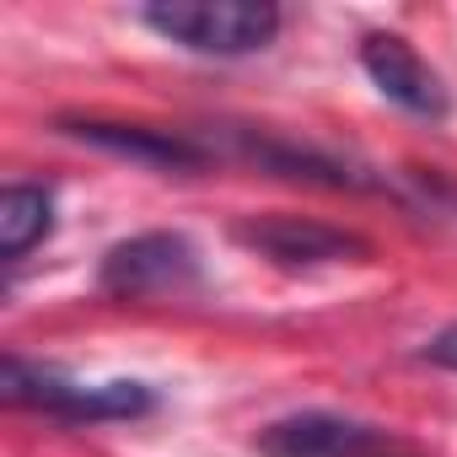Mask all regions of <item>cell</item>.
<instances>
[{"label": "cell", "mask_w": 457, "mask_h": 457, "mask_svg": "<svg viewBox=\"0 0 457 457\" xmlns=\"http://www.w3.org/2000/svg\"><path fill=\"white\" fill-rule=\"evenodd\" d=\"M0 398L12 409H38L65 425H103V420H140L156 409V393L145 382H71L60 371H44L22 355L0 361Z\"/></svg>", "instance_id": "obj_1"}, {"label": "cell", "mask_w": 457, "mask_h": 457, "mask_svg": "<svg viewBox=\"0 0 457 457\" xmlns=\"http://www.w3.org/2000/svg\"><path fill=\"white\" fill-rule=\"evenodd\" d=\"M140 22L194 54H259L280 33V12L270 0H156L140 12Z\"/></svg>", "instance_id": "obj_2"}, {"label": "cell", "mask_w": 457, "mask_h": 457, "mask_svg": "<svg viewBox=\"0 0 457 457\" xmlns=\"http://www.w3.org/2000/svg\"><path fill=\"white\" fill-rule=\"evenodd\" d=\"M199 248L183 232H140L103 253L97 291L119 302H151V296H183L199 286Z\"/></svg>", "instance_id": "obj_3"}, {"label": "cell", "mask_w": 457, "mask_h": 457, "mask_svg": "<svg viewBox=\"0 0 457 457\" xmlns=\"http://www.w3.org/2000/svg\"><path fill=\"white\" fill-rule=\"evenodd\" d=\"M243 248L286 264V270H312V264H355L371 253L366 237L355 232H339V226H323V220H307V215H248L237 220L232 232Z\"/></svg>", "instance_id": "obj_4"}, {"label": "cell", "mask_w": 457, "mask_h": 457, "mask_svg": "<svg viewBox=\"0 0 457 457\" xmlns=\"http://www.w3.org/2000/svg\"><path fill=\"white\" fill-rule=\"evenodd\" d=\"M361 65H366V76L377 81V92H382L387 103H398L403 113H414V119H446L452 97H446L441 76H436L398 33H371V38L361 44Z\"/></svg>", "instance_id": "obj_5"}, {"label": "cell", "mask_w": 457, "mask_h": 457, "mask_svg": "<svg viewBox=\"0 0 457 457\" xmlns=\"http://www.w3.org/2000/svg\"><path fill=\"white\" fill-rule=\"evenodd\" d=\"M60 129L92 151L140 162V167H162V172H199L210 162V151L188 135L172 129H145V124H103V119H60Z\"/></svg>", "instance_id": "obj_6"}, {"label": "cell", "mask_w": 457, "mask_h": 457, "mask_svg": "<svg viewBox=\"0 0 457 457\" xmlns=\"http://www.w3.org/2000/svg\"><path fill=\"white\" fill-rule=\"evenodd\" d=\"M382 446V430L366 420H345V414H286L275 425L259 430V452L264 457H371Z\"/></svg>", "instance_id": "obj_7"}, {"label": "cell", "mask_w": 457, "mask_h": 457, "mask_svg": "<svg viewBox=\"0 0 457 457\" xmlns=\"http://www.w3.org/2000/svg\"><path fill=\"white\" fill-rule=\"evenodd\" d=\"M54 232V194L33 183H12L0 194V259L17 264Z\"/></svg>", "instance_id": "obj_8"}, {"label": "cell", "mask_w": 457, "mask_h": 457, "mask_svg": "<svg viewBox=\"0 0 457 457\" xmlns=\"http://www.w3.org/2000/svg\"><path fill=\"white\" fill-rule=\"evenodd\" d=\"M237 151H243L248 162L280 172V178H307V183H328V188H355V183H361L345 162H334V156H323V151H307V145H291V140L237 135Z\"/></svg>", "instance_id": "obj_9"}, {"label": "cell", "mask_w": 457, "mask_h": 457, "mask_svg": "<svg viewBox=\"0 0 457 457\" xmlns=\"http://www.w3.org/2000/svg\"><path fill=\"white\" fill-rule=\"evenodd\" d=\"M425 361H430V366H446V371H457V323H452V328H441V334L425 345Z\"/></svg>", "instance_id": "obj_10"}]
</instances>
